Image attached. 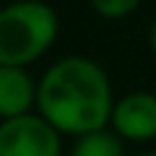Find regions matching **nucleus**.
<instances>
[{
    "label": "nucleus",
    "instance_id": "f257e3e1",
    "mask_svg": "<svg viewBox=\"0 0 156 156\" xmlns=\"http://www.w3.org/2000/svg\"><path fill=\"white\" fill-rule=\"evenodd\" d=\"M115 91L107 70L86 55L55 60L37 83V112L62 135L109 128Z\"/></svg>",
    "mask_w": 156,
    "mask_h": 156
},
{
    "label": "nucleus",
    "instance_id": "f03ea898",
    "mask_svg": "<svg viewBox=\"0 0 156 156\" xmlns=\"http://www.w3.org/2000/svg\"><path fill=\"white\" fill-rule=\"evenodd\" d=\"M60 18L44 0H13L0 8V65L29 68L52 50Z\"/></svg>",
    "mask_w": 156,
    "mask_h": 156
},
{
    "label": "nucleus",
    "instance_id": "7ed1b4c3",
    "mask_svg": "<svg viewBox=\"0 0 156 156\" xmlns=\"http://www.w3.org/2000/svg\"><path fill=\"white\" fill-rule=\"evenodd\" d=\"M62 133L39 112L0 120V156H60Z\"/></svg>",
    "mask_w": 156,
    "mask_h": 156
},
{
    "label": "nucleus",
    "instance_id": "20e7f679",
    "mask_svg": "<svg viewBox=\"0 0 156 156\" xmlns=\"http://www.w3.org/2000/svg\"><path fill=\"white\" fill-rule=\"evenodd\" d=\"M109 128L122 140L146 143L156 138V94L154 91H130L115 99Z\"/></svg>",
    "mask_w": 156,
    "mask_h": 156
},
{
    "label": "nucleus",
    "instance_id": "39448f33",
    "mask_svg": "<svg viewBox=\"0 0 156 156\" xmlns=\"http://www.w3.org/2000/svg\"><path fill=\"white\" fill-rule=\"evenodd\" d=\"M37 83L29 68L0 65V120L29 115L37 107Z\"/></svg>",
    "mask_w": 156,
    "mask_h": 156
},
{
    "label": "nucleus",
    "instance_id": "423d86ee",
    "mask_svg": "<svg viewBox=\"0 0 156 156\" xmlns=\"http://www.w3.org/2000/svg\"><path fill=\"white\" fill-rule=\"evenodd\" d=\"M70 156H128L125 154V140L112 128H101L94 133L78 135L73 140Z\"/></svg>",
    "mask_w": 156,
    "mask_h": 156
},
{
    "label": "nucleus",
    "instance_id": "0eeeda50",
    "mask_svg": "<svg viewBox=\"0 0 156 156\" xmlns=\"http://www.w3.org/2000/svg\"><path fill=\"white\" fill-rule=\"evenodd\" d=\"M143 0H89L91 11L104 21H122L133 16Z\"/></svg>",
    "mask_w": 156,
    "mask_h": 156
},
{
    "label": "nucleus",
    "instance_id": "6e6552de",
    "mask_svg": "<svg viewBox=\"0 0 156 156\" xmlns=\"http://www.w3.org/2000/svg\"><path fill=\"white\" fill-rule=\"evenodd\" d=\"M148 47H151V52L156 55V18L151 21V26H148Z\"/></svg>",
    "mask_w": 156,
    "mask_h": 156
},
{
    "label": "nucleus",
    "instance_id": "1a4fd4ad",
    "mask_svg": "<svg viewBox=\"0 0 156 156\" xmlns=\"http://www.w3.org/2000/svg\"><path fill=\"white\" fill-rule=\"evenodd\" d=\"M135 156H156V151H143V154H135Z\"/></svg>",
    "mask_w": 156,
    "mask_h": 156
}]
</instances>
